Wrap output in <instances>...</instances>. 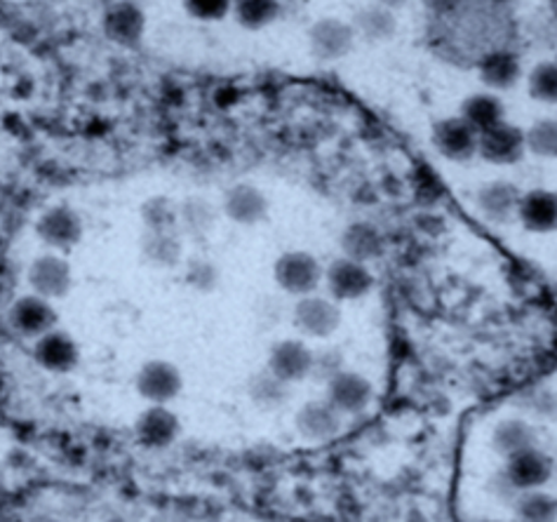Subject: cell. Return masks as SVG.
Wrapping results in <instances>:
<instances>
[{
	"label": "cell",
	"mask_w": 557,
	"mask_h": 522,
	"mask_svg": "<svg viewBox=\"0 0 557 522\" xmlns=\"http://www.w3.org/2000/svg\"><path fill=\"white\" fill-rule=\"evenodd\" d=\"M273 278L285 295L299 299L306 295H315V289L322 285V278H325V269H322L315 254L304 250H289L277 257L273 266Z\"/></svg>",
	"instance_id": "obj_1"
},
{
	"label": "cell",
	"mask_w": 557,
	"mask_h": 522,
	"mask_svg": "<svg viewBox=\"0 0 557 522\" xmlns=\"http://www.w3.org/2000/svg\"><path fill=\"white\" fill-rule=\"evenodd\" d=\"M292 323H295L304 337L327 339L342 325V309L334 299L306 295L299 297L295 307H292Z\"/></svg>",
	"instance_id": "obj_2"
},
{
	"label": "cell",
	"mask_w": 557,
	"mask_h": 522,
	"mask_svg": "<svg viewBox=\"0 0 557 522\" xmlns=\"http://www.w3.org/2000/svg\"><path fill=\"white\" fill-rule=\"evenodd\" d=\"M527 153L524 129L512 123H496L478 135V156L492 165L506 167L520 163Z\"/></svg>",
	"instance_id": "obj_3"
},
{
	"label": "cell",
	"mask_w": 557,
	"mask_h": 522,
	"mask_svg": "<svg viewBox=\"0 0 557 522\" xmlns=\"http://www.w3.org/2000/svg\"><path fill=\"white\" fill-rule=\"evenodd\" d=\"M322 283L327 285L334 301H358L372 293L374 275L370 266L362 264V261L339 257L325 269V278H322Z\"/></svg>",
	"instance_id": "obj_4"
},
{
	"label": "cell",
	"mask_w": 557,
	"mask_h": 522,
	"mask_svg": "<svg viewBox=\"0 0 557 522\" xmlns=\"http://www.w3.org/2000/svg\"><path fill=\"white\" fill-rule=\"evenodd\" d=\"M135 388L149 405H170L184 390V376L170 360H149L139 368Z\"/></svg>",
	"instance_id": "obj_5"
},
{
	"label": "cell",
	"mask_w": 557,
	"mask_h": 522,
	"mask_svg": "<svg viewBox=\"0 0 557 522\" xmlns=\"http://www.w3.org/2000/svg\"><path fill=\"white\" fill-rule=\"evenodd\" d=\"M322 398H327L344 417H358L370 410L374 400V386L364 374L342 370L325 384V396Z\"/></svg>",
	"instance_id": "obj_6"
},
{
	"label": "cell",
	"mask_w": 557,
	"mask_h": 522,
	"mask_svg": "<svg viewBox=\"0 0 557 522\" xmlns=\"http://www.w3.org/2000/svg\"><path fill=\"white\" fill-rule=\"evenodd\" d=\"M295 431L306 443H330L344 431V414L327 398L304 402L295 414Z\"/></svg>",
	"instance_id": "obj_7"
},
{
	"label": "cell",
	"mask_w": 557,
	"mask_h": 522,
	"mask_svg": "<svg viewBox=\"0 0 557 522\" xmlns=\"http://www.w3.org/2000/svg\"><path fill=\"white\" fill-rule=\"evenodd\" d=\"M508 477V483L518 492L541 489L550 483L555 473V461L548 452H544L539 445L527 447L522 452L506 459V467L502 469Z\"/></svg>",
	"instance_id": "obj_8"
},
{
	"label": "cell",
	"mask_w": 557,
	"mask_h": 522,
	"mask_svg": "<svg viewBox=\"0 0 557 522\" xmlns=\"http://www.w3.org/2000/svg\"><path fill=\"white\" fill-rule=\"evenodd\" d=\"M36 234L50 250L71 252L83 240L81 214L69 206H54L40 214L36 222Z\"/></svg>",
	"instance_id": "obj_9"
},
{
	"label": "cell",
	"mask_w": 557,
	"mask_h": 522,
	"mask_svg": "<svg viewBox=\"0 0 557 522\" xmlns=\"http://www.w3.org/2000/svg\"><path fill=\"white\" fill-rule=\"evenodd\" d=\"M8 321L17 335L36 341L38 337L48 335L50 330L57 327V323H60V315H57V309L52 307L50 299H42L32 293V295L20 297L12 303Z\"/></svg>",
	"instance_id": "obj_10"
},
{
	"label": "cell",
	"mask_w": 557,
	"mask_h": 522,
	"mask_svg": "<svg viewBox=\"0 0 557 522\" xmlns=\"http://www.w3.org/2000/svg\"><path fill=\"white\" fill-rule=\"evenodd\" d=\"M28 285L42 299H64L73 287L71 264L62 254H40L28 266Z\"/></svg>",
	"instance_id": "obj_11"
},
{
	"label": "cell",
	"mask_w": 557,
	"mask_h": 522,
	"mask_svg": "<svg viewBox=\"0 0 557 522\" xmlns=\"http://www.w3.org/2000/svg\"><path fill=\"white\" fill-rule=\"evenodd\" d=\"M354 46H356L354 26L342 20L325 17V20H318L309 28V48L318 62H339L346 54H350Z\"/></svg>",
	"instance_id": "obj_12"
},
{
	"label": "cell",
	"mask_w": 557,
	"mask_h": 522,
	"mask_svg": "<svg viewBox=\"0 0 557 522\" xmlns=\"http://www.w3.org/2000/svg\"><path fill=\"white\" fill-rule=\"evenodd\" d=\"M313 351L301 339H281L271 346L267 370L277 380L295 386L311 376Z\"/></svg>",
	"instance_id": "obj_13"
},
{
	"label": "cell",
	"mask_w": 557,
	"mask_h": 522,
	"mask_svg": "<svg viewBox=\"0 0 557 522\" xmlns=\"http://www.w3.org/2000/svg\"><path fill=\"white\" fill-rule=\"evenodd\" d=\"M522 191L512 182H487L475 191V208L494 226H506L512 220H518V206H520Z\"/></svg>",
	"instance_id": "obj_14"
},
{
	"label": "cell",
	"mask_w": 557,
	"mask_h": 522,
	"mask_svg": "<svg viewBox=\"0 0 557 522\" xmlns=\"http://www.w3.org/2000/svg\"><path fill=\"white\" fill-rule=\"evenodd\" d=\"M433 147L451 163H468L478 156V133L461 115L433 125Z\"/></svg>",
	"instance_id": "obj_15"
},
{
	"label": "cell",
	"mask_w": 557,
	"mask_h": 522,
	"mask_svg": "<svg viewBox=\"0 0 557 522\" xmlns=\"http://www.w3.org/2000/svg\"><path fill=\"white\" fill-rule=\"evenodd\" d=\"M182 435V422L168 405H149L135 422V438L149 449H168Z\"/></svg>",
	"instance_id": "obj_16"
},
{
	"label": "cell",
	"mask_w": 557,
	"mask_h": 522,
	"mask_svg": "<svg viewBox=\"0 0 557 522\" xmlns=\"http://www.w3.org/2000/svg\"><path fill=\"white\" fill-rule=\"evenodd\" d=\"M34 358L42 370L52 374H69L78 368L81 348L69 332L54 327L34 344Z\"/></svg>",
	"instance_id": "obj_17"
},
{
	"label": "cell",
	"mask_w": 557,
	"mask_h": 522,
	"mask_svg": "<svg viewBox=\"0 0 557 522\" xmlns=\"http://www.w3.org/2000/svg\"><path fill=\"white\" fill-rule=\"evenodd\" d=\"M222 210L233 224L257 226L269 216L271 202L255 184H236L224 194Z\"/></svg>",
	"instance_id": "obj_18"
},
{
	"label": "cell",
	"mask_w": 557,
	"mask_h": 522,
	"mask_svg": "<svg viewBox=\"0 0 557 522\" xmlns=\"http://www.w3.org/2000/svg\"><path fill=\"white\" fill-rule=\"evenodd\" d=\"M518 222L530 234H553L557 231V194L550 188L524 191L518 206Z\"/></svg>",
	"instance_id": "obj_19"
},
{
	"label": "cell",
	"mask_w": 557,
	"mask_h": 522,
	"mask_svg": "<svg viewBox=\"0 0 557 522\" xmlns=\"http://www.w3.org/2000/svg\"><path fill=\"white\" fill-rule=\"evenodd\" d=\"M478 74L490 90H510V87L518 85V80L522 78V62L512 50H490L480 57Z\"/></svg>",
	"instance_id": "obj_20"
},
{
	"label": "cell",
	"mask_w": 557,
	"mask_h": 522,
	"mask_svg": "<svg viewBox=\"0 0 557 522\" xmlns=\"http://www.w3.org/2000/svg\"><path fill=\"white\" fill-rule=\"evenodd\" d=\"M141 257L156 269H174L184 259V236L180 231H144Z\"/></svg>",
	"instance_id": "obj_21"
},
{
	"label": "cell",
	"mask_w": 557,
	"mask_h": 522,
	"mask_svg": "<svg viewBox=\"0 0 557 522\" xmlns=\"http://www.w3.org/2000/svg\"><path fill=\"white\" fill-rule=\"evenodd\" d=\"M536 443V431L530 422H524L520 417H508L502 419L492 431V449L498 457H512L522 452L527 447H534Z\"/></svg>",
	"instance_id": "obj_22"
},
{
	"label": "cell",
	"mask_w": 557,
	"mask_h": 522,
	"mask_svg": "<svg viewBox=\"0 0 557 522\" xmlns=\"http://www.w3.org/2000/svg\"><path fill=\"white\" fill-rule=\"evenodd\" d=\"M247 398L252 400L259 410L275 412L283 410L292 398V386L283 380H277L267 368L261 372H255L247 382Z\"/></svg>",
	"instance_id": "obj_23"
},
{
	"label": "cell",
	"mask_w": 557,
	"mask_h": 522,
	"mask_svg": "<svg viewBox=\"0 0 557 522\" xmlns=\"http://www.w3.org/2000/svg\"><path fill=\"white\" fill-rule=\"evenodd\" d=\"M354 32L356 38H362L368 42H384L391 40L398 32V20H395L393 10L384 5H368L356 12L354 17Z\"/></svg>",
	"instance_id": "obj_24"
},
{
	"label": "cell",
	"mask_w": 557,
	"mask_h": 522,
	"mask_svg": "<svg viewBox=\"0 0 557 522\" xmlns=\"http://www.w3.org/2000/svg\"><path fill=\"white\" fill-rule=\"evenodd\" d=\"M216 224V210L210 200L190 196L180 202V234L202 240Z\"/></svg>",
	"instance_id": "obj_25"
},
{
	"label": "cell",
	"mask_w": 557,
	"mask_h": 522,
	"mask_svg": "<svg viewBox=\"0 0 557 522\" xmlns=\"http://www.w3.org/2000/svg\"><path fill=\"white\" fill-rule=\"evenodd\" d=\"M510 509L518 522H557V497L544 487L520 492Z\"/></svg>",
	"instance_id": "obj_26"
},
{
	"label": "cell",
	"mask_w": 557,
	"mask_h": 522,
	"mask_svg": "<svg viewBox=\"0 0 557 522\" xmlns=\"http://www.w3.org/2000/svg\"><path fill=\"white\" fill-rule=\"evenodd\" d=\"M459 115L480 135L482 129L504 121V101L492 92H478L463 101Z\"/></svg>",
	"instance_id": "obj_27"
},
{
	"label": "cell",
	"mask_w": 557,
	"mask_h": 522,
	"mask_svg": "<svg viewBox=\"0 0 557 522\" xmlns=\"http://www.w3.org/2000/svg\"><path fill=\"white\" fill-rule=\"evenodd\" d=\"M231 12L247 32H261L281 17L283 0H233Z\"/></svg>",
	"instance_id": "obj_28"
},
{
	"label": "cell",
	"mask_w": 557,
	"mask_h": 522,
	"mask_svg": "<svg viewBox=\"0 0 557 522\" xmlns=\"http://www.w3.org/2000/svg\"><path fill=\"white\" fill-rule=\"evenodd\" d=\"M107 34L121 46H137L144 34V17L135 5H119L109 12Z\"/></svg>",
	"instance_id": "obj_29"
},
{
	"label": "cell",
	"mask_w": 557,
	"mask_h": 522,
	"mask_svg": "<svg viewBox=\"0 0 557 522\" xmlns=\"http://www.w3.org/2000/svg\"><path fill=\"white\" fill-rule=\"evenodd\" d=\"M344 257L356 261H370L381 252V236L370 224H350L342 236Z\"/></svg>",
	"instance_id": "obj_30"
},
{
	"label": "cell",
	"mask_w": 557,
	"mask_h": 522,
	"mask_svg": "<svg viewBox=\"0 0 557 522\" xmlns=\"http://www.w3.org/2000/svg\"><path fill=\"white\" fill-rule=\"evenodd\" d=\"M144 231H180V202L153 196L141 206Z\"/></svg>",
	"instance_id": "obj_31"
},
{
	"label": "cell",
	"mask_w": 557,
	"mask_h": 522,
	"mask_svg": "<svg viewBox=\"0 0 557 522\" xmlns=\"http://www.w3.org/2000/svg\"><path fill=\"white\" fill-rule=\"evenodd\" d=\"M527 151L546 161H557V119H541L524 133Z\"/></svg>",
	"instance_id": "obj_32"
},
{
	"label": "cell",
	"mask_w": 557,
	"mask_h": 522,
	"mask_svg": "<svg viewBox=\"0 0 557 522\" xmlns=\"http://www.w3.org/2000/svg\"><path fill=\"white\" fill-rule=\"evenodd\" d=\"M530 95L544 104H557V62H541L532 69Z\"/></svg>",
	"instance_id": "obj_33"
},
{
	"label": "cell",
	"mask_w": 557,
	"mask_h": 522,
	"mask_svg": "<svg viewBox=\"0 0 557 522\" xmlns=\"http://www.w3.org/2000/svg\"><path fill=\"white\" fill-rule=\"evenodd\" d=\"M184 278L198 293H214L219 285V269L208 257H190L186 261Z\"/></svg>",
	"instance_id": "obj_34"
},
{
	"label": "cell",
	"mask_w": 557,
	"mask_h": 522,
	"mask_svg": "<svg viewBox=\"0 0 557 522\" xmlns=\"http://www.w3.org/2000/svg\"><path fill=\"white\" fill-rule=\"evenodd\" d=\"M344 368V356L339 348H322V351H313V368L309 380L320 382L325 386L334 374H339Z\"/></svg>",
	"instance_id": "obj_35"
},
{
	"label": "cell",
	"mask_w": 557,
	"mask_h": 522,
	"mask_svg": "<svg viewBox=\"0 0 557 522\" xmlns=\"http://www.w3.org/2000/svg\"><path fill=\"white\" fill-rule=\"evenodd\" d=\"M186 12L200 22L224 20L233 8V0H184Z\"/></svg>",
	"instance_id": "obj_36"
},
{
	"label": "cell",
	"mask_w": 557,
	"mask_h": 522,
	"mask_svg": "<svg viewBox=\"0 0 557 522\" xmlns=\"http://www.w3.org/2000/svg\"><path fill=\"white\" fill-rule=\"evenodd\" d=\"M490 492L492 495L498 499V501H508V504H512V499H516L520 492L512 487L510 483H508V477L504 475V471H498L492 481H490Z\"/></svg>",
	"instance_id": "obj_37"
},
{
	"label": "cell",
	"mask_w": 557,
	"mask_h": 522,
	"mask_svg": "<svg viewBox=\"0 0 557 522\" xmlns=\"http://www.w3.org/2000/svg\"><path fill=\"white\" fill-rule=\"evenodd\" d=\"M421 3L423 8L431 10L435 17H449V14H454L463 5V0H421Z\"/></svg>",
	"instance_id": "obj_38"
},
{
	"label": "cell",
	"mask_w": 557,
	"mask_h": 522,
	"mask_svg": "<svg viewBox=\"0 0 557 522\" xmlns=\"http://www.w3.org/2000/svg\"><path fill=\"white\" fill-rule=\"evenodd\" d=\"M376 5H384L388 10H398V8L407 5V0H376Z\"/></svg>",
	"instance_id": "obj_39"
},
{
	"label": "cell",
	"mask_w": 557,
	"mask_h": 522,
	"mask_svg": "<svg viewBox=\"0 0 557 522\" xmlns=\"http://www.w3.org/2000/svg\"><path fill=\"white\" fill-rule=\"evenodd\" d=\"M550 3V14H553V20L557 22V0H548Z\"/></svg>",
	"instance_id": "obj_40"
},
{
	"label": "cell",
	"mask_w": 557,
	"mask_h": 522,
	"mask_svg": "<svg viewBox=\"0 0 557 522\" xmlns=\"http://www.w3.org/2000/svg\"><path fill=\"white\" fill-rule=\"evenodd\" d=\"M287 3H295V0H287Z\"/></svg>",
	"instance_id": "obj_41"
}]
</instances>
